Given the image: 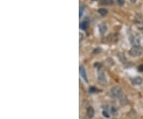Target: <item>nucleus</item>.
I'll list each match as a JSON object with an SVG mask.
<instances>
[{
	"mask_svg": "<svg viewBox=\"0 0 143 119\" xmlns=\"http://www.w3.org/2000/svg\"><path fill=\"white\" fill-rule=\"evenodd\" d=\"M98 11H99V13L102 16H105L107 14V10L104 9V8H100V9H99Z\"/></svg>",
	"mask_w": 143,
	"mask_h": 119,
	"instance_id": "nucleus-11",
	"label": "nucleus"
},
{
	"mask_svg": "<svg viewBox=\"0 0 143 119\" xmlns=\"http://www.w3.org/2000/svg\"><path fill=\"white\" fill-rule=\"evenodd\" d=\"M103 114L106 117H110V114H107V112L106 110L103 111Z\"/></svg>",
	"mask_w": 143,
	"mask_h": 119,
	"instance_id": "nucleus-16",
	"label": "nucleus"
},
{
	"mask_svg": "<svg viewBox=\"0 0 143 119\" xmlns=\"http://www.w3.org/2000/svg\"><path fill=\"white\" fill-rule=\"evenodd\" d=\"M117 2H118L119 5H120V6H122L124 4V0H117Z\"/></svg>",
	"mask_w": 143,
	"mask_h": 119,
	"instance_id": "nucleus-15",
	"label": "nucleus"
},
{
	"mask_svg": "<svg viewBox=\"0 0 143 119\" xmlns=\"http://www.w3.org/2000/svg\"><path fill=\"white\" fill-rule=\"evenodd\" d=\"M138 71L139 72H143V65H141L138 66Z\"/></svg>",
	"mask_w": 143,
	"mask_h": 119,
	"instance_id": "nucleus-17",
	"label": "nucleus"
},
{
	"mask_svg": "<svg viewBox=\"0 0 143 119\" xmlns=\"http://www.w3.org/2000/svg\"><path fill=\"white\" fill-rule=\"evenodd\" d=\"M132 82L134 85H141L142 83V78H140V77H136V78L132 79Z\"/></svg>",
	"mask_w": 143,
	"mask_h": 119,
	"instance_id": "nucleus-7",
	"label": "nucleus"
},
{
	"mask_svg": "<svg viewBox=\"0 0 143 119\" xmlns=\"http://www.w3.org/2000/svg\"><path fill=\"white\" fill-rule=\"evenodd\" d=\"M110 112H111V114H112V115H114V116H115V115H117L118 114V111H117V110H116V108H114V107H111L110 109Z\"/></svg>",
	"mask_w": 143,
	"mask_h": 119,
	"instance_id": "nucleus-12",
	"label": "nucleus"
},
{
	"mask_svg": "<svg viewBox=\"0 0 143 119\" xmlns=\"http://www.w3.org/2000/svg\"><path fill=\"white\" fill-rule=\"evenodd\" d=\"M142 47H141L140 46H134L130 50V51H129V54L132 57H138V56L142 54Z\"/></svg>",
	"mask_w": 143,
	"mask_h": 119,
	"instance_id": "nucleus-1",
	"label": "nucleus"
},
{
	"mask_svg": "<svg viewBox=\"0 0 143 119\" xmlns=\"http://www.w3.org/2000/svg\"><path fill=\"white\" fill-rule=\"evenodd\" d=\"M80 74L81 75V77L87 82V75H86V71L83 66H80Z\"/></svg>",
	"mask_w": 143,
	"mask_h": 119,
	"instance_id": "nucleus-4",
	"label": "nucleus"
},
{
	"mask_svg": "<svg viewBox=\"0 0 143 119\" xmlns=\"http://www.w3.org/2000/svg\"><path fill=\"white\" fill-rule=\"evenodd\" d=\"M83 11H84V6H80V18L82 17V14H83Z\"/></svg>",
	"mask_w": 143,
	"mask_h": 119,
	"instance_id": "nucleus-14",
	"label": "nucleus"
},
{
	"mask_svg": "<svg viewBox=\"0 0 143 119\" xmlns=\"http://www.w3.org/2000/svg\"><path fill=\"white\" fill-rule=\"evenodd\" d=\"M131 43L134 45V46H139V43H140V39L137 36H134L131 39Z\"/></svg>",
	"mask_w": 143,
	"mask_h": 119,
	"instance_id": "nucleus-8",
	"label": "nucleus"
},
{
	"mask_svg": "<svg viewBox=\"0 0 143 119\" xmlns=\"http://www.w3.org/2000/svg\"><path fill=\"white\" fill-rule=\"evenodd\" d=\"M131 3H135L136 0H131Z\"/></svg>",
	"mask_w": 143,
	"mask_h": 119,
	"instance_id": "nucleus-18",
	"label": "nucleus"
},
{
	"mask_svg": "<svg viewBox=\"0 0 143 119\" xmlns=\"http://www.w3.org/2000/svg\"><path fill=\"white\" fill-rule=\"evenodd\" d=\"M99 30L101 34H104L107 31V26L104 23H102L99 26Z\"/></svg>",
	"mask_w": 143,
	"mask_h": 119,
	"instance_id": "nucleus-5",
	"label": "nucleus"
},
{
	"mask_svg": "<svg viewBox=\"0 0 143 119\" xmlns=\"http://www.w3.org/2000/svg\"><path fill=\"white\" fill-rule=\"evenodd\" d=\"M97 91H98V90H97V89H95L94 86H91V87L89 88V92H90L91 94L95 93V92H97Z\"/></svg>",
	"mask_w": 143,
	"mask_h": 119,
	"instance_id": "nucleus-13",
	"label": "nucleus"
},
{
	"mask_svg": "<svg viewBox=\"0 0 143 119\" xmlns=\"http://www.w3.org/2000/svg\"><path fill=\"white\" fill-rule=\"evenodd\" d=\"M110 94L114 97H119L122 94V90L120 86H114L111 90Z\"/></svg>",
	"mask_w": 143,
	"mask_h": 119,
	"instance_id": "nucleus-2",
	"label": "nucleus"
},
{
	"mask_svg": "<svg viewBox=\"0 0 143 119\" xmlns=\"http://www.w3.org/2000/svg\"><path fill=\"white\" fill-rule=\"evenodd\" d=\"M94 114H95V111H94V109L92 107L89 106L87 109V114L88 117L92 118L94 116Z\"/></svg>",
	"mask_w": 143,
	"mask_h": 119,
	"instance_id": "nucleus-6",
	"label": "nucleus"
},
{
	"mask_svg": "<svg viewBox=\"0 0 143 119\" xmlns=\"http://www.w3.org/2000/svg\"><path fill=\"white\" fill-rule=\"evenodd\" d=\"M88 26H89V23H88L87 21H84V22H82V23H80V27L82 30H86L87 28L88 27Z\"/></svg>",
	"mask_w": 143,
	"mask_h": 119,
	"instance_id": "nucleus-9",
	"label": "nucleus"
},
{
	"mask_svg": "<svg viewBox=\"0 0 143 119\" xmlns=\"http://www.w3.org/2000/svg\"><path fill=\"white\" fill-rule=\"evenodd\" d=\"M98 78H99V83L101 84V85H106L107 84V79H106L105 75L103 74L100 73L99 74Z\"/></svg>",
	"mask_w": 143,
	"mask_h": 119,
	"instance_id": "nucleus-3",
	"label": "nucleus"
},
{
	"mask_svg": "<svg viewBox=\"0 0 143 119\" xmlns=\"http://www.w3.org/2000/svg\"><path fill=\"white\" fill-rule=\"evenodd\" d=\"M112 3V0H100V4L102 5H111Z\"/></svg>",
	"mask_w": 143,
	"mask_h": 119,
	"instance_id": "nucleus-10",
	"label": "nucleus"
}]
</instances>
